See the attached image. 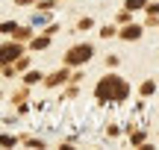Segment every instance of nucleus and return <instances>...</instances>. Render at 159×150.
Segmentation results:
<instances>
[{
  "mask_svg": "<svg viewBox=\"0 0 159 150\" xmlns=\"http://www.w3.org/2000/svg\"><path fill=\"white\" fill-rule=\"evenodd\" d=\"M91 53H94V47L91 44H77L68 50V56H65V65H83L91 59Z\"/></svg>",
  "mask_w": 159,
  "mask_h": 150,
  "instance_id": "1",
  "label": "nucleus"
},
{
  "mask_svg": "<svg viewBox=\"0 0 159 150\" xmlns=\"http://www.w3.org/2000/svg\"><path fill=\"white\" fill-rule=\"evenodd\" d=\"M115 86H118V77H103V80H100V86L94 88L97 100H112V94H115Z\"/></svg>",
  "mask_w": 159,
  "mask_h": 150,
  "instance_id": "2",
  "label": "nucleus"
},
{
  "mask_svg": "<svg viewBox=\"0 0 159 150\" xmlns=\"http://www.w3.org/2000/svg\"><path fill=\"white\" fill-rule=\"evenodd\" d=\"M21 53H24V47H21V44H15V41H12V44H3V47H0V65L15 62Z\"/></svg>",
  "mask_w": 159,
  "mask_h": 150,
  "instance_id": "3",
  "label": "nucleus"
},
{
  "mask_svg": "<svg viewBox=\"0 0 159 150\" xmlns=\"http://www.w3.org/2000/svg\"><path fill=\"white\" fill-rule=\"evenodd\" d=\"M121 38H124V41H136V38H142V27H139V24H127V27L121 29Z\"/></svg>",
  "mask_w": 159,
  "mask_h": 150,
  "instance_id": "4",
  "label": "nucleus"
},
{
  "mask_svg": "<svg viewBox=\"0 0 159 150\" xmlns=\"http://www.w3.org/2000/svg\"><path fill=\"white\" fill-rule=\"evenodd\" d=\"M65 80H68V71L62 68V71H56V74H50V77H47V80H44V86H50V88H53V86H62Z\"/></svg>",
  "mask_w": 159,
  "mask_h": 150,
  "instance_id": "5",
  "label": "nucleus"
},
{
  "mask_svg": "<svg viewBox=\"0 0 159 150\" xmlns=\"http://www.w3.org/2000/svg\"><path fill=\"white\" fill-rule=\"evenodd\" d=\"M12 35H15L18 41H27V38H33V29H30V27H15Z\"/></svg>",
  "mask_w": 159,
  "mask_h": 150,
  "instance_id": "6",
  "label": "nucleus"
},
{
  "mask_svg": "<svg viewBox=\"0 0 159 150\" xmlns=\"http://www.w3.org/2000/svg\"><path fill=\"white\" fill-rule=\"evenodd\" d=\"M41 77H44L41 71H27V74H24V82H27V86H35V82H39Z\"/></svg>",
  "mask_w": 159,
  "mask_h": 150,
  "instance_id": "7",
  "label": "nucleus"
},
{
  "mask_svg": "<svg viewBox=\"0 0 159 150\" xmlns=\"http://www.w3.org/2000/svg\"><path fill=\"white\" fill-rule=\"evenodd\" d=\"M144 6H148V0H127L124 9L127 12H136V9H144Z\"/></svg>",
  "mask_w": 159,
  "mask_h": 150,
  "instance_id": "8",
  "label": "nucleus"
},
{
  "mask_svg": "<svg viewBox=\"0 0 159 150\" xmlns=\"http://www.w3.org/2000/svg\"><path fill=\"white\" fill-rule=\"evenodd\" d=\"M50 44V35H41V38H33V50H44Z\"/></svg>",
  "mask_w": 159,
  "mask_h": 150,
  "instance_id": "9",
  "label": "nucleus"
},
{
  "mask_svg": "<svg viewBox=\"0 0 159 150\" xmlns=\"http://www.w3.org/2000/svg\"><path fill=\"white\" fill-rule=\"evenodd\" d=\"M15 27H18L15 21H3V24H0V33H3V35H12V33H15Z\"/></svg>",
  "mask_w": 159,
  "mask_h": 150,
  "instance_id": "10",
  "label": "nucleus"
},
{
  "mask_svg": "<svg viewBox=\"0 0 159 150\" xmlns=\"http://www.w3.org/2000/svg\"><path fill=\"white\" fill-rule=\"evenodd\" d=\"M153 91H156V82H153V80H148V82L142 86V94H144V97H150Z\"/></svg>",
  "mask_w": 159,
  "mask_h": 150,
  "instance_id": "11",
  "label": "nucleus"
},
{
  "mask_svg": "<svg viewBox=\"0 0 159 150\" xmlns=\"http://www.w3.org/2000/svg\"><path fill=\"white\" fill-rule=\"evenodd\" d=\"M15 135H0V144H3V147H12V144H15Z\"/></svg>",
  "mask_w": 159,
  "mask_h": 150,
  "instance_id": "12",
  "label": "nucleus"
},
{
  "mask_svg": "<svg viewBox=\"0 0 159 150\" xmlns=\"http://www.w3.org/2000/svg\"><path fill=\"white\" fill-rule=\"evenodd\" d=\"M100 35H103V38H112V35H115V27H109V24H106V27L100 29Z\"/></svg>",
  "mask_w": 159,
  "mask_h": 150,
  "instance_id": "13",
  "label": "nucleus"
},
{
  "mask_svg": "<svg viewBox=\"0 0 159 150\" xmlns=\"http://www.w3.org/2000/svg\"><path fill=\"white\" fill-rule=\"evenodd\" d=\"M27 147H44V141L41 139H27Z\"/></svg>",
  "mask_w": 159,
  "mask_h": 150,
  "instance_id": "14",
  "label": "nucleus"
},
{
  "mask_svg": "<svg viewBox=\"0 0 159 150\" xmlns=\"http://www.w3.org/2000/svg\"><path fill=\"white\" fill-rule=\"evenodd\" d=\"M39 6H41V9H44V12H47V9H53V6H56V3H53V0H41V3H39Z\"/></svg>",
  "mask_w": 159,
  "mask_h": 150,
  "instance_id": "15",
  "label": "nucleus"
},
{
  "mask_svg": "<svg viewBox=\"0 0 159 150\" xmlns=\"http://www.w3.org/2000/svg\"><path fill=\"white\" fill-rule=\"evenodd\" d=\"M91 24H94V21H91V18H83V21H80V29H89Z\"/></svg>",
  "mask_w": 159,
  "mask_h": 150,
  "instance_id": "16",
  "label": "nucleus"
},
{
  "mask_svg": "<svg viewBox=\"0 0 159 150\" xmlns=\"http://www.w3.org/2000/svg\"><path fill=\"white\" fill-rule=\"evenodd\" d=\"M30 3H39V0H15V6H30Z\"/></svg>",
  "mask_w": 159,
  "mask_h": 150,
  "instance_id": "17",
  "label": "nucleus"
},
{
  "mask_svg": "<svg viewBox=\"0 0 159 150\" xmlns=\"http://www.w3.org/2000/svg\"><path fill=\"white\" fill-rule=\"evenodd\" d=\"M148 9H150V15H159V3H150Z\"/></svg>",
  "mask_w": 159,
  "mask_h": 150,
  "instance_id": "18",
  "label": "nucleus"
}]
</instances>
